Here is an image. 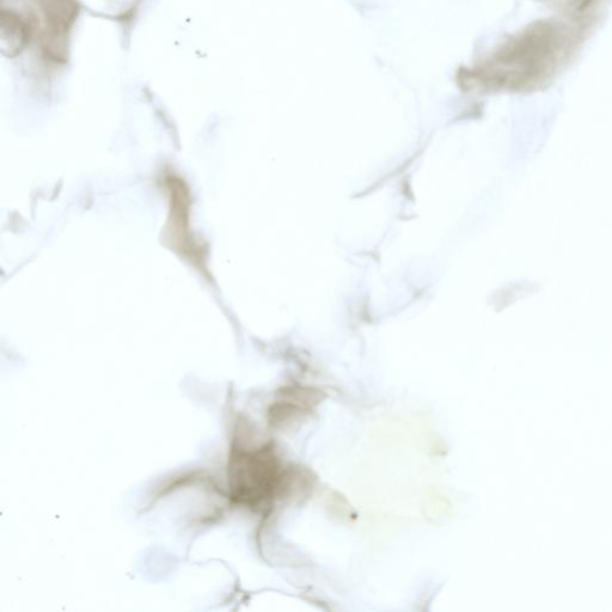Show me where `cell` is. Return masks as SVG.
I'll return each instance as SVG.
<instances>
[{
  "instance_id": "1",
  "label": "cell",
  "mask_w": 612,
  "mask_h": 612,
  "mask_svg": "<svg viewBox=\"0 0 612 612\" xmlns=\"http://www.w3.org/2000/svg\"><path fill=\"white\" fill-rule=\"evenodd\" d=\"M279 463L267 448L232 451L229 465L231 497L236 503L257 506L273 497L279 482Z\"/></svg>"
},
{
  "instance_id": "2",
  "label": "cell",
  "mask_w": 612,
  "mask_h": 612,
  "mask_svg": "<svg viewBox=\"0 0 612 612\" xmlns=\"http://www.w3.org/2000/svg\"><path fill=\"white\" fill-rule=\"evenodd\" d=\"M27 28L24 26V23L21 21V18H18L17 15L6 14L3 12V20H2V39L4 44V50L8 48L10 51V55H15L18 52H21L24 45L27 42Z\"/></svg>"
}]
</instances>
